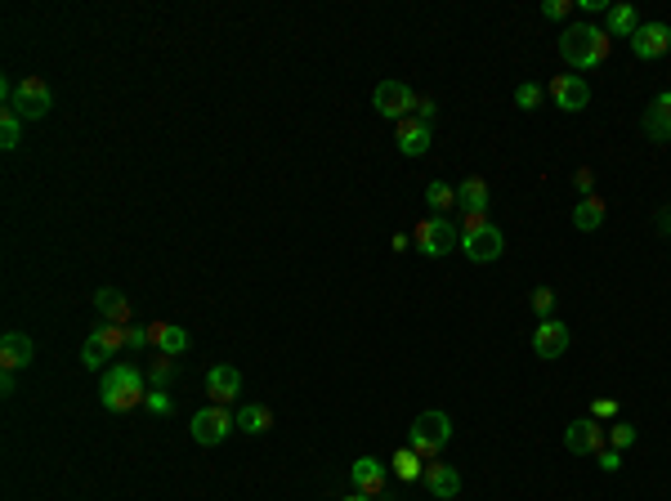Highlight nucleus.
I'll return each instance as SVG.
<instances>
[{
  "label": "nucleus",
  "mask_w": 671,
  "mask_h": 501,
  "mask_svg": "<svg viewBox=\"0 0 671 501\" xmlns=\"http://www.w3.org/2000/svg\"><path fill=\"white\" fill-rule=\"evenodd\" d=\"M559 54H564V63H573V68H600V63L609 59V32L595 28V23H573V28H564V37H559Z\"/></svg>",
  "instance_id": "nucleus-1"
},
{
  "label": "nucleus",
  "mask_w": 671,
  "mask_h": 501,
  "mask_svg": "<svg viewBox=\"0 0 671 501\" xmlns=\"http://www.w3.org/2000/svg\"><path fill=\"white\" fill-rule=\"evenodd\" d=\"M144 372L135 363H112L104 372V385H99V403L108 412H130L135 403H144Z\"/></svg>",
  "instance_id": "nucleus-2"
},
{
  "label": "nucleus",
  "mask_w": 671,
  "mask_h": 501,
  "mask_svg": "<svg viewBox=\"0 0 671 501\" xmlns=\"http://www.w3.org/2000/svg\"><path fill=\"white\" fill-rule=\"evenodd\" d=\"M448 443H452V421H448V412L430 407V412H421V416L412 421V452H417V456H430V461H435Z\"/></svg>",
  "instance_id": "nucleus-3"
},
{
  "label": "nucleus",
  "mask_w": 671,
  "mask_h": 501,
  "mask_svg": "<svg viewBox=\"0 0 671 501\" xmlns=\"http://www.w3.org/2000/svg\"><path fill=\"white\" fill-rule=\"evenodd\" d=\"M121 349H126V331H121L117 322H104L99 331H90V336H86V345H81V363H86L90 372H99V367L108 372V367H112V358H117Z\"/></svg>",
  "instance_id": "nucleus-4"
},
{
  "label": "nucleus",
  "mask_w": 671,
  "mask_h": 501,
  "mask_svg": "<svg viewBox=\"0 0 671 501\" xmlns=\"http://www.w3.org/2000/svg\"><path fill=\"white\" fill-rule=\"evenodd\" d=\"M412 242H417V251H421V255L439 260V255L457 251V224H452V220H443V215H430V220H421V224H417Z\"/></svg>",
  "instance_id": "nucleus-5"
},
{
  "label": "nucleus",
  "mask_w": 671,
  "mask_h": 501,
  "mask_svg": "<svg viewBox=\"0 0 671 501\" xmlns=\"http://www.w3.org/2000/svg\"><path fill=\"white\" fill-rule=\"evenodd\" d=\"M372 108H377L385 121H408V117L417 113V95H412V86H403V81H381L377 95H372Z\"/></svg>",
  "instance_id": "nucleus-6"
},
{
  "label": "nucleus",
  "mask_w": 671,
  "mask_h": 501,
  "mask_svg": "<svg viewBox=\"0 0 671 501\" xmlns=\"http://www.w3.org/2000/svg\"><path fill=\"white\" fill-rule=\"evenodd\" d=\"M193 438L202 443V447H215V443H224L228 438V430H237V416L228 412V407H220V403H211V407H202L197 416H193Z\"/></svg>",
  "instance_id": "nucleus-7"
},
{
  "label": "nucleus",
  "mask_w": 671,
  "mask_h": 501,
  "mask_svg": "<svg viewBox=\"0 0 671 501\" xmlns=\"http://www.w3.org/2000/svg\"><path fill=\"white\" fill-rule=\"evenodd\" d=\"M23 121H41L50 108H54V99H50V86L41 81V77H23L19 81V90H14V104H10Z\"/></svg>",
  "instance_id": "nucleus-8"
},
{
  "label": "nucleus",
  "mask_w": 671,
  "mask_h": 501,
  "mask_svg": "<svg viewBox=\"0 0 671 501\" xmlns=\"http://www.w3.org/2000/svg\"><path fill=\"white\" fill-rule=\"evenodd\" d=\"M461 251H466L475 264H493V260L506 251V238H501V229L479 224V229H466V233H461Z\"/></svg>",
  "instance_id": "nucleus-9"
},
{
  "label": "nucleus",
  "mask_w": 671,
  "mask_h": 501,
  "mask_svg": "<svg viewBox=\"0 0 671 501\" xmlns=\"http://www.w3.org/2000/svg\"><path fill=\"white\" fill-rule=\"evenodd\" d=\"M604 438H609V430H600V421H595V416H582V421H573V425L564 430V447H568L573 456L604 452Z\"/></svg>",
  "instance_id": "nucleus-10"
},
{
  "label": "nucleus",
  "mask_w": 671,
  "mask_h": 501,
  "mask_svg": "<svg viewBox=\"0 0 671 501\" xmlns=\"http://www.w3.org/2000/svg\"><path fill=\"white\" fill-rule=\"evenodd\" d=\"M671 50V28L667 23H640L631 32V54L635 59H662Z\"/></svg>",
  "instance_id": "nucleus-11"
},
{
  "label": "nucleus",
  "mask_w": 671,
  "mask_h": 501,
  "mask_svg": "<svg viewBox=\"0 0 671 501\" xmlns=\"http://www.w3.org/2000/svg\"><path fill=\"white\" fill-rule=\"evenodd\" d=\"M206 394H211V403L228 407V403L242 394V372H237L233 363H215V367L206 372Z\"/></svg>",
  "instance_id": "nucleus-12"
},
{
  "label": "nucleus",
  "mask_w": 671,
  "mask_h": 501,
  "mask_svg": "<svg viewBox=\"0 0 671 501\" xmlns=\"http://www.w3.org/2000/svg\"><path fill=\"white\" fill-rule=\"evenodd\" d=\"M564 349H568V327L559 318H542L533 331V354L537 358H564Z\"/></svg>",
  "instance_id": "nucleus-13"
},
{
  "label": "nucleus",
  "mask_w": 671,
  "mask_h": 501,
  "mask_svg": "<svg viewBox=\"0 0 671 501\" xmlns=\"http://www.w3.org/2000/svg\"><path fill=\"white\" fill-rule=\"evenodd\" d=\"M551 99H555L564 113H582V108L591 104V86L568 72V77H555V81H551Z\"/></svg>",
  "instance_id": "nucleus-14"
},
{
  "label": "nucleus",
  "mask_w": 671,
  "mask_h": 501,
  "mask_svg": "<svg viewBox=\"0 0 671 501\" xmlns=\"http://www.w3.org/2000/svg\"><path fill=\"white\" fill-rule=\"evenodd\" d=\"M32 358H37L32 336H23V331H5V340H0V367H5V372H19V367H28Z\"/></svg>",
  "instance_id": "nucleus-15"
},
{
  "label": "nucleus",
  "mask_w": 671,
  "mask_h": 501,
  "mask_svg": "<svg viewBox=\"0 0 671 501\" xmlns=\"http://www.w3.org/2000/svg\"><path fill=\"white\" fill-rule=\"evenodd\" d=\"M350 479H354V488H359L363 497H381V492H385V465H381L377 456H359V461L350 465Z\"/></svg>",
  "instance_id": "nucleus-16"
},
{
  "label": "nucleus",
  "mask_w": 671,
  "mask_h": 501,
  "mask_svg": "<svg viewBox=\"0 0 671 501\" xmlns=\"http://www.w3.org/2000/svg\"><path fill=\"white\" fill-rule=\"evenodd\" d=\"M426 488H430V497H439V501H452V497L461 492V474H457V465L430 461V465H426Z\"/></svg>",
  "instance_id": "nucleus-17"
},
{
  "label": "nucleus",
  "mask_w": 671,
  "mask_h": 501,
  "mask_svg": "<svg viewBox=\"0 0 671 501\" xmlns=\"http://www.w3.org/2000/svg\"><path fill=\"white\" fill-rule=\"evenodd\" d=\"M394 144H399V153H403V157H421V153L430 148V126H426V121H417V117H408V121H399Z\"/></svg>",
  "instance_id": "nucleus-18"
},
{
  "label": "nucleus",
  "mask_w": 671,
  "mask_h": 501,
  "mask_svg": "<svg viewBox=\"0 0 671 501\" xmlns=\"http://www.w3.org/2000/svg\"><path fill=\"white\" fill-rule=\"evenodd\" d=\"M644 135L658 139V144L671 139V90H662V95L649 104V113H644Z\"/></svg>",
  "instance_id": "nucleus-19"
},
{
  "label": "nucleus",
  "mask_w": 671,
  "mask_h": 501,
  "mask_svg": "<svg viewBox=\"0 0 671 501\" xmlns=\"http://www.w3.org/2000/svg\"><path fill=\"white\" fill-rule=\"evenodd\" d=\"M148 336H153V349H157L162 358H175V354H184V349H188V331H184V327H175V322H153V327H148Z\"/></svg>",
  "instance_id": "nucleus-20"
},
{
  "label": "nucleus",
  "mask_w": 671,
  "mask_h": 501,
  "mask_svg": "<svg viewBox=\"0 0 671 501\" xmlns=\"http://www.w3.org/2000/svg\"><path fill=\"white\" fill-rule=\"evenodd\" d=\"M457 206H461L466 215H488V184H484L479 175L461 180V184H457Z\"/></svg>",
  "instance_id": "nucleus-21"
},
{
  "label": "nucleus",
  "mask_w": 671,
  "mask_h": 501,
  "mask_svg": "<svg viewBox=\"0 0 671 501\" xmlns=\"http://www.w3.org/2000/svg\"><path fill=\"white\" fill-rule=\"evenodd\" d=\"M95 309L104 313V322H117V327L130 322V305H126V296L117 287H99L95 291Z\"/></svg>",
  "instance_id": "nucleus-22"
},
{
  "label": "nucleus",
  "mask_w": 671,
  "mask_h": 501,
  "mask_svg": "<svg viewBox=\"0 0 671 501\" xmlns=\"http://www.w3.org/2000/svg\"><path fill=\"white\" fill-rule=\"evenodd\" d=\"M233 416H237V430H242V434H264V430H273V412H269L264 403H242Z\"/></svg>",
  "instance_id": "nucleus-23"
},
{
  "label": "nucleus",
  "mask_w": 671,
  "mask_h": 501,
  "mask_svg": "<svg viewBox=\"0 0 671 501\" xmlns=\"http://www.w3.org/2000/svg\"><path fill=\"white\" fill-rule=\"evenodd\" d=\"M604 224V202L591 193V197H582L577 202V211H573V229H582V233H595Z\"/></svg>",
  "instance_id": "nucleus-24"
},
{
  "label": "nucleus",
  "mask_w": 671,
  "mask_h": 501,
  "mask_svg": "<svg viewBox=\"0 0 671 501\" xmlns=\"http://www.w3.org/2000/svg\"><path fill=\"white\" fill-rule=\"evenodd\" d=\"M635 28H640V23H635V10H631V5H609V14H604V32H609V37H626V41H631Z\"/></svg>",
  "instance_id": "nucleus-25"
},
{
  "label": "nucleus",
  "mask_w": 671,
  "mask_h": 501,
  "mask_svg": "<svg viewBox=\"0 0 671 501\" xmlns=\"http://www.w3.org/2000/svg\"><path fill=\"white\" fill-rule=\"evenodd\" d=\"M19 135H23V117L14 113V108H5V113H0V148H19Z\"/></svg>",
  "instance_id": "nucleus-26"
},
{
  "label": "nucleus",
  "mask_w": 671,
  "mask_h": 501,
  "mask_svg": "<svg viewBox=\"0 0 671 501\" xmlns=\"http://www.w3.org/2000/svg\"><path fill=\"white\" fill-rule=\"evenodd\" d=\"M390 465H394V474H399V479H408V483H412V479H421V456H417L412 447L394 452V461H390Z\"/></svg>",
  "instance_id": "nucleus-27"
},
{
  "label": "nucleus",
  "mask_w": 671,
  "mask_h": 501,
  "mask_svg": "<svg viewBox=\"0 0 671 501\" xmlns=\"http://www.w3.org/2000/svg\"><path fill=\"white\" fill-rule=\"evenodd\" d=\"M426 202H430V211H452V206H457V188L430 184V188H426Z\"/></svg>",
  "instance_id": "nucleus-28"
},
{
  "label": "nucleus",
  "mask_w": 671,
  "mask_h": 501,
  "mask_svg": "<svg viewBox=\"0 0 671 501\" xmlns=\"http://www.w3.org/2000/svg\"><path fill=\"white\" fill-rule=\"evenodd\" d=\"M170 376H175V358H153V367H148V385H153V389H166V385H170Z\"/></svg>",
  "instance_id": "nucleus-29"
},
{
  "label": "nucleus",
  "mask_w": 671,
  "mask_h": 501,
  "mask_svg": "<svg viewBox=\"0 0 671 501\" xmlns=\"http://www.w3.org/2000/svg\"><path fill=\"white\" fill-rule=\"evenodd\" d=\"M515 104H519L524 113H533V108L542 104V86H533V81H524V86L515 90Z\"/></svg>",
  "instance_id": "nucleus-30"
},
{
  "label": "nucleus",
  "mask_w": 671,
  "mask_h": 501,
  "mask_svg": "<svg viewBox=\"0 0 671 501\" xmlns=\"http://www.w3.org/2000/svg\"><path fill=\"white\" fill-rule=\"evenodd\" d=\"M121 331H126V349H135V354L153 345V336H148V327H135V322H126Z\"/></svg>",
  "instance_id": "nucleus-31"
},
{
  "label": "nucleus",
  "mask_w": 671,
  "mask_h": 501,
  "mask_svg": "<svg viewBox=\"0 0 671 501\" xmlns=\"http://www.w3.org/2000/svg\"><path fill=\"white\" fill-rule=\"evenodd\" d=\"M533 309H537V318H551V309H555V291H551V287H537V291H533Z\"/></svg>",
  "instance_id": "nucleus-32"
},
{
  "label": "nucleus",
  "mask_w": 671,
  "mask_h": 501,
  "mask_svg": "<svg viewBox=\"0 0 671 501\" xmlns=\"http://www.w3.org/2000/svg\"><path fill=\"white\" fill-rule=\"evenodd\" d=\"M144 407H148L153 416H170V394H166V389H153V394L144 398Z\"/></svg>",
  "instance_id": "nucleus-33"
},
{
  "label": "nucleus",
  "mask_w": 671,
  "mask_h": 501,
  "mask_svg": "<svg viewBox=\"0 0 671 501\" xmlns=\"http://www.w3.org/2000/svg\"><path fill=\"white\" fill-rule=\"evenodd\" d=\"M609 443H613L617 452L631 447V443H635V425H613V430H609Z\"/></svg>",
  "instance_id": "nucleus-34"
},
{
  "label": "nucleus",
  "mask_w": 671,
  "mask_h": 501,
  "mask_svg": "<svg viewBox=\"0 0 671 501\" xmlns=\"http://www.w3.org/2000/svg\"><path fill=\"white\" fill-rule=\"evenodd\" d=\"M591 416H595V421H613V416H617V398H595V403H591Z\"/></svg>",
  "instance_id": "nucleus-35"
},
{
  "label": "nucleus",
  "mask_w": 671,
  "mask_h": 501,
  "mask_svg": "<svg viewBox=\"0 0 671 501\" xmlns=\"http://www.w3.org/2000/svg\"><path fill=\"white\" fill-rule=\"evenodd\" d=\"M568 14V0H546V5H542V19H551V23H559Z\"/></svg>",
  "instance_id": "nucleus-36"
},
{
  "label": "nucleus",
  "mask_w": 671,
  "mask_h": 501,
  "mask_svg": "<svg viewBox=\"0 0 671 501\" xmlns=\"http://www.w3.org/2000/svg\"><path fill=\"white\" fill-rule=\"evenodd\" d=\"M600 470H604V474H617V470H622V456H617V447H604V452H600Z\"/></svg>",
  "instance_id": "nucleus-37"
},
{
  "label": "nucleus",
  "mask_w": 671,
  "mask_h": 501,
  "mask_svg": "<svg viewBox=\"0 0 671 501\" xmlns=\"http://www.w3.org/2000/svg\"><path fill=\"white\" fill-rule=\"evenodd\" d=\"M573 184H577V193H582V197H591V184H595V175H591V171L582 166V171L573 175Z\"/></svg>",
  "instance_id": "nucleus-38"
},
{
  "label": "nucleus",
  "mask_w": 671,
  "mask_h": 501,
  "mask_svg": "<svg viewBox=\"0 0 671 501\" xmlns=\"http://www.w3.org/2000/svg\"><path fill=\"white\" fill-rule=\"evenodd\" d=\"M658 233H662V238H671V206H662V211H658Z\"/></svg>",
  "instance_id": "nucleus-39"
},
{
  "label": "nucleus",
  "mask_w": 671,
  "mask_h": 501,
  "mask_svg": "<svg viewBox=\"0 0 671 501\" xmlns=\"http://www.w3.org/2000/svg\"><path fill=\"white\" fill-rule=\"evenodd\" d=\"M435 117V104L430 99H417V121H430Z\"/></svg>",
  "instance_id": "nucleus-40"
},
{
  "label": "nucleus",
  "mask_w": 671,
  "mask_h": 501,
  "mask_svg": "<svg viewBox=\"0 0 671 501\" xmlns=\"http://www.w3.org/2000/svg\"><path fill=\"white\" fill-rule=\"evenodd\" d=\"M345 501H372V497H363V492H354V497H345Z\"/></svg>",
  "instance_id": "nucleus-41"
}]
</instances>
